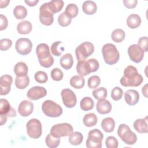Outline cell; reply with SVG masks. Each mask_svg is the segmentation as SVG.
Listing matches in <instances>:
<instances>
[{
  "label": "cell",
  "mask_w": 148,
  "mask_h": 148,
  "mask_svg": "<svg viewBox=\"0 0 148 148\" xmlns=\"http://www.w3.org/2000/svg\"><path fill=\"white\" fill-rule=\"evenodd\" d=\"M143 81L142 76L138 72L137 69L128 65L124 70V76L120 79V84L124 87H138Z\"/></svg>",
  "instance_id": "6da1fadb"
},
{
  "label": "cell",
  "mask_w": 148,
  "mask_h": 148,
  "mask_svg": "<svg viewBox=\"0 0 148 148\" xmlns=\"http://www.w3.org/2000/svg\"><path fill=\"white\" fill-rule=\"evenodd\" d=\"M99 67V62L95 58L77 61L76 71L81 76H84L91 72H96Z\"/></svg>",
  "instance_id": "7a4b0ae2"
},
{
  "label": "cell",
  "mask_w": 148,
  "mask_h": 148,
  "mask_svg": "<svg viewBox=\"0 0 148 148\" xmlns=\"http://www.w3.org/2000/svg\"><path fill=\"white\" fill-rule=\"evenodd\" d=\"M102 53L105 62L108 65H113L119 60V52L115 45L112 43L104 45L102 49Z\"/></svg>",
  "instance_id": "3957f363"
},
{
  "label": "cell",
  "mask_w": 148,
  "mask_h": 148,
  "mask_svg": "<svg viewBox=\"0 0 148 148\" xmlns=\"http://www.w3.org/2000/svg\"><path fill=\"white\" fill-rule=\"evenodd\" d=\"M117 134L120 139L127 145H133L137 141L136 134L125 124H120L117 129Z\"/></svg>",
  "instance_id": "277c9868"
},
{
  "label": "cell",
  "mask_w": 148,
  "mask_h": 148,
  "mask_svg": "<svg viewBox=\"0 0 148 148\" xmlns=\"http://www.w3.org/2000/svg\"><path fill=\"white\" fill-rule=\"evenodd\" d=\"M42 110L46 116L54 118L60 117L63 112L59 104L51 100H46L43 102Z\"/></svg>",
  "instance_id": "5b68a950"
},
{
  "label": "cell",
  "mask_w": 148,
  "mask_h": 148,
  "mask_svg": "<svg viewBox=\"0 0 148 148\" xmlns=\"http://www.w3.org/2000/svg\"><path fill=\"white\" fill-rule=\"evenodd\" d=\"M103 134L98 129H94L89 131L86 140V146L88 148H101Z\"/></svg>",
  "instance_id": "8992f818"
},
{
  "label": "cell",
  "mask_w": 148,
  "mask_h": 148,
  "mask_svg": "<svg viewBox=\"0 0 148 148\" xmlns=\"http://www.w3.org/2000/svg\"><path fill=\"white\" fill-rule=\"evenodd\" d=\"M94 51V45L90 42H84L78 46L75 50V54L77 61L86 60Z\"/></svg>",
  "instance_id": "52a82bcc"
},
{
  "label": "cell",
  "mask_w": 148,
  "mask_h": 148,
  "mask_svg": "<svg viewBox=\"0 0 148 148\" xmlns=\"http://www.w3.org/2000/svg\"><path fill=\"white\" fill-rule=\"evenodd\" d=\"M73 127L69 123H63L55 124L51 128L50 134L56 138L69 136L73 131Z\"/></svg>",
  "instance_id": "ba28073f"
},
{
  "label": "cell",
  "mask_w": 148,
  "mask_h": 148,
  "mask_svg": "<svg viewBox=\"0 0 148 148\" xmlns=\"http://www.w3.org/2000/svg\"><path fill=\"white\" fill-rule=\"evenodd\" d=\"M27 135L31 138L38 139L42 135V128L40 121L36 119H30L26 124Z\"/></svg>",
  "instance_id": "9c48e42d"
},
{
  "label": "cell",
  "mask_w": 148,
  "mask_h": 148,
  "mask_svg": "<svg viewBox=\"0 0 148 148\" xmlns=\"http://www.w3.org/2000/svg\"><path fill=\"white\" fill-rule=\"evenodd\" d=\"M54 13L48 7V2L42 4L39 8V20L40 23L45 25H50L54 21Z\"/></svg>",
  "instance_id": "30bf717a"
},
{
  "label": "cell",
  "mask_w": 148,
  "mask_h": 148,
  "mask_svg": "<svg viewBox=\"0 0 148 148\" xmlns=\"http://www.w3.org/2000/svg\"><path fill=\"white\" fill-rule=\"evenodd\" d=\"M32 43L31 41L26 38L18 39L15 44V48L17 52L21 55L28 54L32 50Z\"/></svg>",
  "instance_id": "8fae6325"
},
{
  "label": "cell",
  "mask_w": 148,
  "mask_h": 148,
  "mask_svg": "<svg viewBox=\"0 0 148 148\" xmlns=\"http://www.w3.org/2000/svg\"><path fill=\"white\" fill-rule=\"evenodd\" d=\"M62 102L65 106L68 108H73L77 102L76 96L75 92L69 88H64L61 92Z\"/></svg>",
  "instance_id": "7c38bea8"
},
{
  "label": "cell",
  "mask_w": 148,
  "mask_h": 148,
  "mask_svg": "<svg viewBox=\"0 0 148 148\" xmlns=\"http://www.w3.org/2000/svg\"><path fill=\"white\" fill-rule=\"evenodd\" d=\"M127 51L130 60L135 63L141 62L144 57V51L138 45L130 46Z\"/></svg>",
  "instance_id": "4fadbf2b"
},
{
  "label": "cell",
  "mask_w": 148,
  "mask_h": 148,
  "mask_svg": "<svg viewBox=\"0 0 148 148\" xmlns=\"http://www.w3.org/2000/svg\"><path fill=\"white\" fill-rule=\"evenodd\" d=\"M47 94V91L43 87L35 86L31 87L27 93V97L31 100H38L45 97Z\"/></svg>",
  "instance_id": "5bb4252c"
},
{
  "label": "cell",
  "mask_w": 148,
  "mask_h": 148,
  "mask_svg": "<svg viewBox=\"0 0 148 148\" xmlns=\"http://www.w3.org/2000/svg\"><path fill=\"white\" fill-rule=\"evenodd\" d=\"M13 82V78L10 75H3L0 77L1 95H7L11 90V85Z\"/></svg>",
  "instance_id": "9a60e30c"
},
{
  "label": "cell",
  "mask_w": 148,
  "mask_h": 148,
  "mask_svg": "<svg viewBox=\"0 0 148 148\" xmlns=\"http://www.w3.org/2000/svg\"><path fill=\"white\" fill-rule=\"evenodd\" d=\"M0 115H5L7 117H15L16 110L11 108L8 101L6 99H0Z\"/></svg>",
  "instance_id": "2e32d148"
},
{
  "label": "cell",
  "mask_w": 148,
  "mask_h": 148,
  "mask_svg": "<svg viewBox=\"0 0 148 148\" xmlns=\"http://www.w3.org/2000/svg\"><path fill=\"white\" fill-rule=\"evenodd\" d=\"M34 104L28 100H24L20 102L18 107V112L23 117L29 116L33 112Z\"/></svg>",
  "instance_id": "e0dca14e"
},
{
  "label": "cell",
  "mask_w": 148,
  "mask_h": 148,
  "mask_svg": "<svg viewBox=\"0 0 148 148\" xmlns=\"http://www.w3.org/2000/svg\"><path fill=\"white\" fill-rule=\"evenodd\" d=\"M139 94L135 90H128L124 94L125 101L130 106L136 105L139 102Z\"/></svg>",
  "instance_id": "ac0fdd59"
},
{
  "label": "cell",
  "mask_w": 148,
  "mask_h": 148,
  "mask_svg": "<svg viewBox=\"0 0 148 148\" xmlns=\"http://www.w3.org/2000/svg\"><path fill=\"white\" fill-rule=\"evenodd\" d=\"M36 54L38 56V61L46 60L51 56L49 47L46 43H40L37 46Z\"/></svg>",
  "instance_id": "d6986e66"
},
{
  "label": "cell",
  "mask_w": 148,
  "mask_h": 148,
  "mask_svg": "<svg viewBox=\"0 0 148 148\" xmlns=\"http://www.w3.org/2000/svg\"><path fill=\"white\" fill-rule=\"evenodd\" d=\"M112 105L110 102L106 99H102L98 101L97 103L96 109L97 112L101 114H108L111 112Z\"/></svg>",
  "instance_id": "ffe728a7"
},
{
  "label": "cell",
  "mask_w": 148,
  "mask_h": 148,
  "mask_svg": "<svg viewBox=\"0 0 148 148\" xmlns=\"http://www.w3.org/2000/svg\"><path fill=\"white\" fill-rule=\"evenodd\" d=\"M82 10L86 14H94L97 12V6L92 1H86L82 4Z\"/></svg>",
  "instance_id": "44dd1931"
},
{
  "label": "cell",
  "mask_w": 148,
  "mask_h": 148,
  "mask_svg": "<svg viewBox=\"0 0 148 148\" xmlns=\"http://www.w3.org/2000/svg\"><path fill=\"white\" fill-rule=\"evenodd\" d=\"M60 64L61 66L66 70L71 69L73 64L72 55L70 53H66L64 54L60 60Z\"/></svg>",
  "instance_id": "7402d4cb"
},
{
  "label": "cell",
  "mask_w": 148,
  "mask_h": 148,
  "mask_svg": "<svg viewBox=\"0 0 148 148\" xmlns=\"http://www.w3.org/2000/svg\"><path fill=\"white\" fill-rule=\"evenodd\" d=\"M141 24V18L137 14H131L127 18V24L131 29L138 28Z\"/></svg>",
  "instance_id": "603a6c76"
},
{
  "label": "cell",
  "mask_w": 148,
  "mask_h": 148,
  "mask_svg": "<svg viewBox=\"0 0 148 148\" xmlns=\"http://www.w3.org/2000/svg\"><path fill=\"white\" fill-rule=\"evenodd\" d=\"M32 29V25L31 23L27 20H24L20 22L17 25V32L20 34L25 35L28 34Z\"/></svg>",
  "instance_id": "cb8c5ba5"
},
{
  "label": "cell",
  "mask_w": 148,
  "mask_h": 148,
  "mask_svg": "<svg viewBox=\"0 0 148 148\" xmlns=\"http://www.w3.org/2000/svg\"><path fill=\"white\" fill-rule=\"evenodd\" d=\"M134 129L139 133L143 134L148 132L147 124L146 121L143 119H136L133 124Z\"/></svg>",
  "instance_id": "d4e9b609"
},
{
  "label": "cell",
  "mask_w": 148,
  "mask_h": 148,
  "mask_svg": "<svg viewBox=\"0 0 148 148\" xmlns=\"http://www.w3.org/2000/svg\"><path fill=\"white\" fill-rule=\"evenodd\" d=\"M14 72L16 75L18 77L27 76L28 72V66L24 62H18L14 65Z\"/></svg>",
  "instance_id": "484cf974"
},
{
  "label": "cell",
  "mask_w": 148,
  "mask_h": 148,
  "mask_svg": "<svg viewBox=\"0 0 148 148\" xmlns=\"http://www.w3.org/2000/svg\"><path fill=\"white\" fill-rule=\"evenodd\" d=\"M115 127V122L113 118L106 117L102 120L101 122V127L103 130L108 133L113 131Z\"/></svg>",
  "instance_id": "4316f807"
},
{
  "label": "cell",
  "mask_w": 148,
  "mask_h": 148,
  "mask_svg": "<svg viewBox=\"0 0 148 148\" xmlns=\"http://www.w3.org/2000/svg\"><path fill=\"white\" fill-rule=\"evenodd\" d=\"M98 121V118L97 116L93 113H87L84 115L83 122L85 126L87 127H91L97 124Z\"/></svg>",
  "instance_id": "83f0119b"
},
{
  "label": "cell",
  "mask_w": 148,
  "mask_h": 148,
  "mask_svg": "<svg viewBox=\"0 0 148 148\" xmlns=\"http://www.w3.org/2000/svg\"><path fill=\"white\" fill-rule=\"evenodd\" d=\"M70 84L76 89H80L84 86L85 80L83 76L80 75H75L70 79Z\"/></svg>",
  "instance_id": "f1b7e54d"
},
{
  "label": "cell",
  "mask_w": 148,
  "mask_h": 148,
  "mask_svg": "<svg viewBox=\"0 0 148 148\" xmlns=\"http://www.w3.org/2000/svg\"><path fill=\"white\" fill-rule=\"evenodd\" d=\"M64 6V1L62 0H52L48 2V7L53 13L61 11Z\"/></svg>",
  "instance_id": "f546056e"
},
{
  "label": "cell",
  "mask_w": 148,
  "mask_h": 148,
  "mask_svg": "<svg viewBox=\"0 0 148 148\" xmlns=\"http://www.w3.org/2000/svg\"><path fill=\"white\" fill-rule=\"evenodd\" d=\"M83 139V136L82 134L78 131L72 132L69 136L68 140L69 143L75 146L79 145L82 143Z\"/></svg>",
  "instance_id": "4dcf8cb0"
},
{
  "label": "cell",
  "mask_w": 148,
  "mask_h": 148,
  "mask_svg": "<svg viewBox=\"0 0 148 148\" xmlns=\"http://www.w3.org/2000/svg\"><path fill=\"white\" fill-rule=\"evenodd\" d=\"M94 106V102L92 98L88 97L83 98L80 102V108L83 111H88L91 110Z\"/></svg>",
  "instance_id": "1f68e13d"
},
{
  "label": "cell",
  "mask_w": 148,
  "mask_h": 148,
  "mask_svg": "<svg viewBox=\"0 0 148 148\" xmlns=\"http://www.w3.org/2000/svg\"><path fill=\"white\" fill-rule=\"evenodd\" d=\"M14 83L15 86L17 88L24 89L29 85V78L27 75L21 77L16 76L14 80Z\"/></svg>",
  "instance_id": "d6a6232c"
},
{
  "label": "cell",
  "mask_w": 148,
  "mask_h": 148,
  "mask_svg": "<svg viewBox=\"0 0 148 148\" xmlns=\"http://www.w3.org/2000/svg\"><path fill=\"white\" fill-rule=\"evenodd\" d=\"M125 32L120 28H117L114 29L111 34L112 39L116 43H120L122 42L125 39Z\"/></svg>",
  "instance_id": "836d02e7"
},
{
  "label": "cell",
  "mask_w": 148,
  "mask_h": 148,
  "mask_svg": "<svg viewBox=\"0 0 148 148\" xmlns=\"http://www.w3.org/2000/svg\"><path fill=\"white\" fill-rule=\"evenodd\" d=\"M13 14L17 19L22 20L27 16V10L24 6L22 5H17L13 10Z\"/></svg>",
  "instance_id": "e575fe53"
},
{
  "label": "cell",
  "mask_w": 148,
  "mask_h": 148,
  "mask_svg": "<svg viewBox=\"0 0 148 148\" xmlns=\"http://www.w3.org/2000/svg\"><path fill=\"white\" fill-rule=\"evenodd\" d=\"M78 12V7L75 3H69L65 8V13L66 15L71 18L75 17L77 15Z\"/></svg>",
  "instance_id": "d590c367"
},
{
  "label": "cell",
  "mask_w": 148,
  "mask_h": 148,
  "mask_svg": "<svg viewBox=\"0 0 148 148\" xmlns=\"http://www.w3.org/2000/svg\"><path fill=\"white\" fill-rule=\"evenodd\" d=\"M46 145L50 148H56L60 143V138L52 136L50 134H48L45 139Z\"/></svg>",
  "instance_id": "8d00e7d4"
},
{
  "label": "cell",
  "mask_w": 148,
  "mask_h": 148,
  "mask_svg": "<svg viewBox=\"0 0 148 148\" xmlns=\"http://www.w3.org/2000/svg\"><path fill=\"white\" fill-rule=\"evenodd\" d=\"M62 43H63L61 41H57L51 45L50 50L54 56H60L62 53L64 51V47L62 46H60V45Z\"/></svg>",
  "instance_id": "74e56055"
},
{
  "label": "cell",
  "mask_w": 148,
  "mask_h": 148,
  "mask_svg": "<svg viewBox=\"0 0 148 148\" xmlns=\"http://www.w3.org/2000/svg\"><path fill=\"white\" fill-rule=\"evenodd\" d=\"M92 94L93 97L98 101L104 99L107 96V90L103 87L97 88L92 92Z\"/></svg>",
  "instance_id": "f35d334b"
},
{
  "label": "cell",
  "mask_w": 148,
  "mask_h": 148,
  "mask_svg": "<svg viewBox=\"0 0 148 148\" xmlns=\"http://www.w3.org/2000/svg\"><path fill=\"white\" fill-rule=\"evenodd\" d=\"M71 21L72 18L68 17L66 15L65 12L60 14L58 17V23L61 27L68 26L71 23Z\"/></svg>",
  "instance_id": "ab89813d"
},
{
  "label": "cell",
  "mask_w": 148,
  "mask_h": 148,
  "mask_svg": "<svg viewBox=\"0 0 148 148\" xmlns=\"http://www.w3.org/2000/svg\"><path fill=\"white\" fill-rule=\"evenodd\" d=\"M34 78L36 82L40 84L45 83L48 80V76L47 73L45 72L42 71H37L35 73Z\"/></svg>",
  "instance_id": "60d3db41"
},
{
  "label": "cell",
  "mask_w": 148,
  "mask_h": 148,
  "mask_svg": "<svg viewBox=\"0 0 148 148\" xmlns=\"http://www.w3.org/2000/svg\"><path fill=\"white\" fill-rule=\"evenodd\" d=\"M101 83V79L98 76L93 75L90 77L87 81V85L90 88H95Z\"/></svg>",
  "instance_id": "b9f144b4"
},
{
  "label": "cell",
  "mask_w": 148,
  "mask_h": 148,
  "mask_svg": "<svg viewBox=\"0 0 148 148\" xmlns=\"http://www.w3.org/2000/svg\"><path fill=\"white\" fill-rule=\"evenodd\" d=\"M50 75H51V79L55 81L61 80L64 76L62 71L60 69L57 68H55L51 70Z\"/></svg>",
  "instance_id": "7bdbcfd3"
},
{
  "label": "cell",
  "mask_w": 148,
  "mask_h": 148,
  "mask_svg": "<svg viewBox=\"0 0 148 148\" xmlns=\"http://www.w3.org/2000/svg\"><path fill=\"white\" fill-rule=\"evenodd\" d=\"M105 145L107 148H117L119 146V142L115 137L109 136L107 137L105 140Z\"/></svg>",
  "instance_id": "ee69618b"
},
{
  "label": "cell",
  "mask_w": 148,
  "mask_h": 148,
  "mask_svg": "<svg viewBox=\"0 0 148 148\" xmlns=\"http://www.w3.org/2000/svg\"><path fill=\"white\" fill-rule=\"evenodd\" d=\"M123 90L119 87H114L111 92V97L114 101H119L122 98Z\"/></svg>",
  "instance_id": "f6af8a7d"
},
{
  "label": "cell",
  "mask_w": 148,
  "mask_h": 148,
  "mask_svg": "<svg viewBox=\"0 0 148 148\" xmlns=\"http://www.w3.org/2000/svg\"><path fill=\"white\" fill-rule=\"evenodd\" d=\"M12 45V41L8 38H3L0 40V49L2 51L8 50Z\"/></svg>",
  "instance_id": "bcb514c9"
},
{
  "label": "cell",
  "mask_w": 148,
  "mask_h": 148,
  "mask_svg": "<svg viewBox=\"0 0 148 148\" xmlns=\"http://www.w3.org/2000/svg\"><path fill=\"white\" fill-rule=\"evenodd\" d=\"M147 36L140 37L138 40V45L143 50L144 52L148 51V40Z\"/></svg>",
  "instance_id": "7dc6e473"
},
{
  "label": "cell",
  "mask_w": 148,
  "mask_h": 148,
  "mask_svg": "<svg viewBox=\"0 0 148 148\" xmlns=\"http://www.w3.org/2000/svg\"><path fill=\"white\" fill-rule=\"evenodd\" d=\"M39 62L41 66L45 68H49L54 63V58L53 56L51 55L48 58L44 60H41L39 61Z\"/></svg>",
  "instance_id": "c3c4849f"
},
{
  "label": "cell",
  "mask_w": 148,
  "mask_h": 148,
  "mask_svg": "<svg viewBox=\"0 0 148 148\" xmlns=\"http://www.w3.org/2000/svg\"><path fill=\"white\" fill-rule=\"evenodd\" d=\"M124 6L128 9H132L136 7L138 1L137 0H123Z\"/></svg>",
  "instance_id": "681fc988"
},
{
  "label": "cell",
  "mask_w": 148,
  "mask_h": 148,
  "mask_svg": "<svg viewBox=\"0 0 148 148\" xmlns=\"http://www.w3.org/2000/svg\"><path fill=\"white\" fill-rule=\"evenodd\" d=\"M0 20H1V24H0V30L2 31L3 29H5L8 24V19L6 16H5L3 14L0 15Z\"/></svg>",
  "instance_id": "f907efd6"
},
{
  "label": "cell",
  "mask_w": 148,
  "mask_h": 148,
  "mask_svg": "<svg viewBox=\"0 0 148 148\" xmlns=\"http://www.w3.org/2000/svg\"><path fill=\"white\" fill-rule=\"evenodd\" d=\"M24 2L29 6H34L39 2V1L38 0H32V1L25 0Z\"/></svg>",
  "instance_id": "816d5d0a"
},
{
  "label": "cell",
  "mask_w": 148,
  "mask_h": 148,
  "mask_svg": "<svg viewBox=\"0 0 148 148\" xmlns=\"http://www.w3.org/2000/svg\"><path fill=\"white\" fill-rule=\"evenodd\" d=\"M10 2V1L9 0H5V1H3V0H1L0 1V8H5L6 7L9 3Z\"/></svg>",
  "instance_id": "f5cc1de1"
},
{
  "label": "cell",
  "mask_w": 148,
  "mask_h": 148,
  "mask_svg": "<svg viewBox=\"0 0 148 148\" xmlns=\"http://www.w3.org/2000/svg\"><path fill=\"white\" fill-rule=\"evenodd\" d=\"M142 94L143 95L146 97V98H147V84H145L143 87H142Z\"/></svg>",
  "instance_id": "db71d44e"
},
{
  "label": "cell",
  "mask_w": 148,
  "mask_h": 148,
  "mask_svg": "<svg viewBox=\"0 0 148 148\" xmlns=\"http://www.w3.org/2000/svg\"><path fill=\"white\" fill-rule=\"evenodd\" d=\"M7 116L5 115H1V125H3V124L6 123L7 121Z\"/></svg>",
  "instance_id": "11a10c76"
}]
</instances>
